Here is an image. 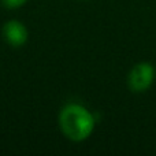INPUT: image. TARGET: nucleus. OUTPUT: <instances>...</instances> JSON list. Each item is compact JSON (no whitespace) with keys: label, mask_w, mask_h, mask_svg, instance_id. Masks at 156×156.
I'll return each mask as SVG.
<instances>
[{"label":"nucleus","mask_w":156,"mask_h":156,"mask_svg":"<svg viewBox=\"0 0 156 156\" xmlns=\"http://www.w3.org/2000/svg\"><path fill=\"white\" fill-rule=\"evenodd\" d=\"M59 123L63 134L73 141H82L90 136L94 119L86 108L78 104H69L62 110Z\"/></svg>","instance_id":"obj_1"},{"label":"nucleus","mask_w":156,"mask_h":156,"mask_svg":"<svg viewBox=\"0 0 156 156\" xmlns=\"http://www.w3.org/2000/svg\"><path fill=\"white\" fill-rule=\"evenodd\" d=\"M155 71L149 63H138L132 69L127 78L129 88L133 92H144L151 86Z\"/></svg>","instance_id":"obj_2"},{"label":"nucleus","mask_w":156,"mask_h":156,"mask_svg":"<svg viewBox=\"0 0 156 156\" xmlns=\"http://www.w3.org/2000/svg\"><path fill=\"white\" fill-rule=\"evenodd\" d=\"M3 34H4L5 41L10 45L21 47V45H23L27 38V30L21 22L10 21L3 27Z\"/></svg>","instance_id":"obj_3"},{"label":"nucleus","mask_w":156,"mask_h":156,"mask_svg":"<svg viewBox=\"0 0 156 156\" xmlns=\"http://www.w3.org/2000/svg\"><path fill=\"white\" fill-rule=\"evenodd\" d=\"M3 3L8 8H18L21 5H23L26 3V0H3Z\"/></svg>","instance_id":"obj_4"}]
</instances>
